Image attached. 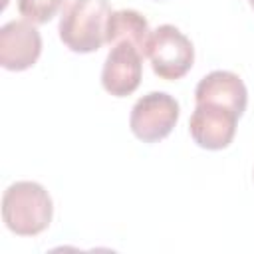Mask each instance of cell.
<instances>
[{
	"label": "cell",
	"mask_w": 254,
	"mask_h": 254,
	"mask_svg": "<svg viewBox=\"0 0 254 254\" xmlns=\"http://www.w3.org/2000/svg\"><path fill=\"white\" fill-rule=\"evenodd\" d=\"M54 216L50 192L34 181H16L2 194V218L10 232L36 236L44 232Z\"/></svg>",
	"instance_id": "obj_1"
},
{
	"label": "cell",
	"mask_w": 254,
	"mask_h": 254,
	"mask_svg": "<svg viewBox=\"0 0 254 254\" xmlns=\"http://www.w3.org/2000/svg\"><path fill=\"white\" fill-rule=\"evenodd\" d=\"M109 0H71L60 18V40L77 54H89L105 44Z\"/></svg>",
	"instance_id": "obj_2"
},
{
	"label": "cell",
	"mask_w": 254,
	"mask_h": 254,
	"mask_svg": "<svg viewBox=\"0 0 254 254\" xmlns=\"http://www.w3.org/2000/svg\"><path fill=\"white\" fill-rule=\"evenodd\" d=\"M147 58L159 77L179 79L192 67L194 48L192 42L177 26L163 24L149 36Z\"/></svg>",
	"instance_id": "obj_3"
},
{
	"label": "cell",
	"mask_w": 254,
	"mask_h": 254,
	"mask_svg": "<svg viewBox=\"0 0 254 254\" xmlns=\"http://www.w3.org/2000/svg\"><path fill=\"white\" fill-rule=\"evenodd\" d=\"M177 119L179 101L165 91H149L135 101L129 127L137 139L145 143H157L173 131Z\"/></svg>",
	"instance_id": "obj_4"
},
{
	"label": "cell",
	"mask_w": 254,
	"mask_h": 254,
	"mask_svg": "<svg viewBox=\"0 0 254 254\" xmlns=\"http://www.w3.org/2000/svg\"><path fill=\"white\" fill-rule=\"evenodd\" d=\"M238 117L240 115L228 107L214 103H196L189 121L190 137L202 149H224L234 139Z\"/></svg>",
	"instance_id": "obj_5"
},
{
	"label": "cell",
	"mask_w": 254,
	"mask_h": 254,
	"mask_svg": "<svg viewBox=\"0 0 254 254\" xmlns=\"http://www.w3.org/2000/svg\"><path fill=\"white\" fill-rule=\"evenodd\" d=\"M143 58L145 56L129 42L113 44L101 69L103 89L115 97L131 95L141 83Z\"/></svg>",
	"instance_id": "obj_6"
},
{
	"label": "cell",
	"mask_w": 254,
	"mask_h": 254,
	"mask_svg": "<svg viewBox=\"0 0 254 254\" xmlns=\"http://www.w3.org/2000/svg\"><path fill=\"white\" fill-rule=\"evenodd\" d=\"M42 54V36L28 20H10L0 28V64L4 69L32 67Z\"/></svg>",
	"instance_id": "obj_7"
},
{
	"label": "cell",
	"mask_w": 254,
	"mask_h": 254,
	"mask_svg": "<svg viewBox=\"0 0 254 254\" xmlns=\"http://www.w3.org/2000/svg\"><path fill=\"white\" fill-rule=\"evenodd\" d=\"M194 101L222 105L242 115L248 103V91L244 81L236 73L226 69H214L196 83Z\"/></svg>",
	"instance_id": "obj_8"
},
{
	"label": "cell",
	"mask_w": 254,
	"mask_h": 254,
	"mask_svg": "<svg viewBox=\"0 0 254 254\" xmlns=\"http://www.w3.org/2000/svg\"><path fill=\"white\" fill-rule=\"evenodd\" d=\"M149 36H151L149 22L137 10H115V12H111V16L107 20V36H105L107 44L129 42L147 58Z\"/></svg>",
	"instance_id": "obj_9"
},
{
	"label": "cell",
	"mask_w": 254,
	"mask_h": 254,
	"mask_svg": "<svg viewBox=\"0 0 254 254\" xmlns=\"http://www.w3.org/2000/svg\"><path fill=\"white\" fill-rule=\"evenodd\" d=\"M64 4L65 0H18V12L32 24H46Z\"/></svg>",
	"instance_id": "obj_10"
},
{
	"label": "cell",
	"mask_w": 254,
	"mask_h": 254,
	"mask_svg": "<svg viewBox=\"0 0 254 254\" xmlns=\"http://www.w3.org/2000/svg\"><path fill=\"white\" fill-rule=\"evenodd\" d=\"M250 6H252V8H254V0H250Z\"/></svg>",
	"instance_id": "obj_11"
}]
</instances>
